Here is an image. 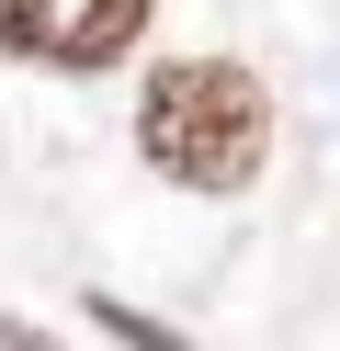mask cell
<instances>
[{"label": "cell", "mask_w": 340, "mask_h": 351, "mask_svg": "<svg viewBox=\"0 0 340 351\" xmlns=\"http://www.w3.org/2000/svg\"><path fill=\"white\" fill-rule=\"evenodd\" d=\"M136 147L181 193H249L272 159V91L238 57H170L136 91Z\"/></svg>", "instance_id": "obj_1"}, {"label": "cell", "mask_w": 340, "mask_h": 351, "mask_svg": "<svg viewBox=\"0 0 340 351\" xmlns=\"http://www.w3.org/2000/svg\"><path fill=\"white\" fill-rule=\"evenodd\" d=\"M148 34V0H0V46L34 69H113Z\"/></svg>", "instance_id": "obj_2"}, {"label": "cell", "mask_w": 340, "mask_h": 351, "mask_svg": "<svg viewBox=\"0 0 340 351\" xmlns=\"http://www.w3.org/2000/svg\"><path fill=\"white\" fill-rule=\"evenodd\" d=\"M102 328H125L136 351H181V328H159V317H125V306H113V295H102Z\"/></svg>", "instance_id": "obj_3"}, {"label": "cell", "mask_w": 340, "mask_h": 351, "mask_svg": "<svg viewBox=\"0 0 340 351\" xmlns=\"http://www.w3.org/2000/svg\"><path fill=\"white\" fill-rule=\"evenodd\" d=\"M0 351H57L45 328H23V317H0Z\"/></svg>", "instance_id": "obj_4"}]
</instances>
